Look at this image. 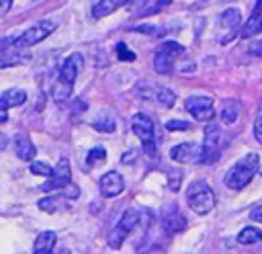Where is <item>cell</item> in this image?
<instances>
[{"mask_svg":"<svg viewBox=\"0 0 262 254\" xmlns=\"http://www.w3.org/2000/svg\"><path fill=\"white\" fill-rule=\"evenodd\" d=\"M250 217L254 221H262V205H256L252 211H250Z\"/></svg>","mask_w":262,"mask_h":254,"instance_id":"74e56055","label":"cell"},{"mask_svg":"<svg viewBox=\"0 0 262 254\" xmlns=\"http://www.w3.org/2000/svg\"><path fill=\"white\" fill-rule=\"evenodd\" d=\"M131 31L143 33V35H151V37H162L166 33V29L160 27V25H135V27H131Z\"/></svg>","mask_w":262,"mask_h":254,"instance_id":"484cf974","label":"cell"},{"mask_svg":"<svg viewBox=\"0 0 262 254\" xmlns=\"http://www.w3.org/2000/svg\"><path fill=\"white\" fill-rule=\"evenodd\" d=\"M225 145V135L221 133V129L215 123H209L205 129V141H203V150H201V162L203 164H213L219 160L221 150Z\"/></svg>","mask_w":262,"mask_h":254,"instance_id":"277c9868","label":"cell"},{"mask_svg":"<svg viewBox=\"0 0 262 254\" xmlns=\"http://www.w3.org/2000/svg\"><path fill=\"white\" fill-rule=\"evenodd\" d=\"M262 240V231L258 227H244L239 234H237V242L248 246V244H256Z\"/></svg>","mask_w":262,"mask_h":254,"instance_id":"cb8c5ba5","label":"cell"},{"mask_svg":"<svg viewBox=\"0 0 262 254\" xmlns=\"http://www.w3.org/2000/svg\"><path fill=\"white\" fill-rule=\"evenodd\" d=\"M254 137H256V141L262 145V117H258L256 123H254Z\"/></svg>","mask_w":262,"mask_h":254,"instance_id":"d590c367","label":"cell"},{"mask_svg":"<svg viewBox=\"0 0 262 254\" xmlns=\"http://www.w3.org/2000/svg\"><path fill=\"white\" fill-rule=\"evenodd\" d=\"M168 180H170V190H178V188H180V180H182L180 170H170Z\"/></svg>","mask_w":262,"mask_h":254,"instance_id":"4dcf8cb0","label":"cell"},{"mask_svg":"<svg viewBox=\"0 0 262 254\" xmlns=\"http://www.w3.org/2000/svg\"><path fill=\"white\" fill-rule=\"evenodd\" d=\"M98 188H100V193H102L104 197H117V195L123 193V188H125V180H123V176H121L119 172L111 170V172H106V174L100 178Z\"/></svg>","mask_w":262,"mask_h":254,"instance_id":"5bb4252c","label":"cell"},{"mask_svg":"<svg viewBox=\"0 0 262 254\" xmlns=\"http://www.w3.org/2000/svg\"><path fill=\"white\" fill-rule=\"evenodd\" d=\"M239 20H242V14H239V10H237V8H227V10L219 16V29H221V31H225V33L219 37V41H221V43H227L229 39H233V37L237 35Z\"/></svg>","mask_w":262,"mask_h":254,"instance_id":"7c38bea8","label":"cell"},{"mask_svg":"<svg viewBox=\"0 0 262 254\" xmlns=\"http://www.w3.org/2000/svg\"><path fill=\"white\" fill-rule=\"evenodd\" d=\"M135 156H137V150H129L121 160H123L125 164H131V162H135Z\"/></svg>","mask_w":262,"mask_h":254,"instance_id":"ab89813d","label":"cell"},{"mask_svg":"<svg viewBox=\"0 0 262 254\" xmlns=\"http://www.w3.org/2000/svg\"><path fill=\"white\" fill-rule=\"evenodd\" d=\"M82 55L80 53H72L63 59L61 68H59V76H57V82L53 86V98L57 102H66L72 94V88H74V82L78 80V74L82 70Z\"/></svg>","mask_w":262,"mask_h":254,"instance_id":"6da1fadb","label":"cell"},{"mask_svg":"<svg viewBox=\"0 0 262 254\" xmlns=\"http://www.w3.org/2000/svg\"><path fill=\"white\" fill-rule=\"evenodd\" d=\"M92 127H94L96 131H102V133H113L115 127H117L113 113H111V111H100V115L92 121Z\"/></svg>","mask_w":262,"mask_h":254,"instance_id":"ffe728a7","label":"cell"},{"mask_svg":"<svg viewBox=\"0 0 262 254\" xmlns=\"http://www.w3.org/2000/svg\"><path fill=\"white\" fill-rule=\"evenodd\" d=\"M102 160H106L104 147H92V150L88 152V164H90V166L96 164V162H102Z\"/></svg>","mask_w":262,"mask_h":254,"instance_id":"83f0119b","label":"cell"},{"mask_svg":"<svg viewBox=\"0 0 262 254\" xmlns=\"http://www.w3.org/2000/svg\"><path fill=\"white\" fill-rule=\"evenodd\" d=\"M31 172L37 174V176H51L53 168L49 164H45V162H33L31 164Z\"/></svg>","mask_w":262,"mask_h":254,"instance_id":"4316f807","label":"cell"},{"mask_svg":"<svg viewBox=\"0 0 262 254\" xmlns=\"http://www.w3.org/2000/svg\"><path fill=\"white\" fill-rule=\"evenodd\" d=\"M170 2H172V0H158V2H154V4H149L147 8H143V10H139L137 14H139V16H147V14H154V12H158V10L162 8V6H168Z\"/></svg>","mask_w":262,"mask_h":254,"instance_id":"f1b7e54d","label":"cell"},{"mask_svg":"<svg viewBox=\"0 0 262 254\" xmlns=\"http://www.w3.org/2000/svg\"><path fill=\"white\" fill-rule=\"evenodd\" d=\"M2 98H4L10 107H18V104H23V102L27 100V92L20 90V88H10V90H6V92L2 94Z\"/></svg>","mask_w":262,"mask_h":254,"instance_id":"d4e9b609","label":"cell"},{"mask_svg":"<svg viewBox=\"0 0 262 254\" xmlns=\"http://www.w3.org/2000/svg\"><path fill=\"white\" fill-rule=\"evenodd\" d=\"M186 203H188V207H190L194 213L205 215V213H209V211L213 209V205H215V195H213L211 186H209L205 180H194V182H190L188 188H186Z\"/></svg>","mask_w":262,"mask_h":254,"instance_id":"3957f363","label":"cell"},{"mask_svg":"<svg viewBox=\"0 0 262 254\" xmlns=\"http://www.w3.org/2000/svg\"><path fill=\"white\" fill-rule=\"evenodd\" d=\"M137 96L143 98V100H149V102H158L162 109H168L174 104L176 100V94L170 90V88H162V86H147V84H141L137 86Z\"/></svg>","mask_w":262,"mask_h":254,"instance_id":"9c48e42d","label":"cell"},{"mask_svg":"<svg viewBox=\"0 0 262 254\" xmlns=\"http://www.w3.org/2000/svg\"><path fill=\"white\" fill-rule=\"evenodd\" d=\"M63 203H66L63 195H59V197H45V199L39 201V209L47 211V213H55V211H59L63 207Z\"/></svg>","mask_w":262,"mask_h":254,"instance_id":"603a6c76","label":"cell"},{"mask_svg":"<svg viewBox=\"0 0 262 254\" xmlns=\"http://www.w3.org/2000/svg\"><path fill=\"white\" fill-rule=\"evenodd\" d=\"M70 182H72L70 162H68V158H59L57 166L53 168V172H51L49 180L41 186V190H45V193H49V190H61V188H63V186H68Z\"/></svg>","mask_w":262,"mask_h":254,"instance_id":"30bf717a","label":"cell"},{"mask_svg":"<svg viewBox=\"0 0 262 254\" xmlns=\"http://www.w3.org/2000/svg\"><path fill=\"white\" fill-rule=\"evenodd\" d=\"M260 168V158L258 154H246L237 164H233L229 168V172L225 174V184L227 188H244L246 184H250V180L254 178V174Z\"/></svg>","mask_w":262,"mask_h":254,"instance_id":"7a4b0ae2","label":"cell"},{"mask_svg":"<svg viewBox=\"0 0 262 254\" xmlns=\"http://www.w3.org/2000/svg\"><path fill=\"white\" fill-rule=\"evenodd\" d=\"M8 107H10V104H8L4 98H0V125L8 121Z\"/></svg>","mask_w":262,"mask_h":254,"instance_id":"e575fe53","label":"cell"},{"mask_svg":"<svg viewBox=\"0 0 262 254\" xmlns=\"http://www.w3.org/2000/svg\"><path fill=\"white\" fill-rule=\"evenodd\" d=\"M164 225H166V229L168 231H180V229H184L186 227V219L178 213V209L176 207H172V211L168 209L166 213H164Z\"/></svg>","mask_w":262,"mask_h":254,"instance_id":"d6986e66","label":"cell"},{"mask_svg":"<svg viewBox=\"0 0 262 254\" xmlns=\"http://www.w3.org/2000/svg\"><path fill=\"white\" fill-rule=\"evenodd\" d=\"M31 59L29 53H23V51H0V68H12V66H20V64H27Z\"/></svg>","mask_w":262,"mask_h":254,"instance_id":"e0dca14e","label":"cell"},{"mask_svg":"<svg viewBox=\"0 0 262 254\" xmlns=\"http://www.w3.org/2000/svg\"><path fill=\"white\" fill-rule=\"evenodd\" d=\"M184 53V47L176 41H164L154 53V68L160 74H170L174 70V61Z\"/></svg>","mask_w":262,"mask_h":254,"instance_id":"5b68a950","label":"cell"},{"mask_svg":"<svg viewBox=\"0 0 262 254\" xmlns=\"http://www.w3.org/2000/svg\"><path fill=\"white\" fill-rule=\"evenodd\" d=\"M55 240H57L55 231H41V234L37 236L35 244H33V250H35L37 254H47V252H51V250H53Z\"/></svg>","mask_w":262,"mask_h":254,"instance_id":"ac0fdd59","label":"cell"},{"mask_svg":"<svg viewBox=\"0 0 262 254\" xmlns=\"http://www.w3.org/2000/svg\"><path fill=\"white\" fill-rule=\"evenodd\" d=\"M188 127H190V125H188L186 121H178V119H176V121L170 119V121L166 123V129H170V131H184V129H188Z\"/></svg>","mask_w":262,"mask_h":254,"instance_id":"d6a6232c","label":"cell"},{"mask_svg":"<svg viewBox=\"0 0 262 254\" xmlns=\"http://www.w3.org/2000/svg\"><path fill=\"white\" fill-rule=\"evenodd\" d=\"M260 174H262V168H260Z\"/></svg>","mask_w":262,"mask_h":254,"instance_id":"b9f144b4","label":"cell"},{"mask_svg":"<svg viewBox=\"0 0 262 254\" xmlns=\"http://www.w3.org/2000/svg\"><path fill=\"white\" fill-rule=\"evenodd\" d=\"M10 6H12V0H0V16H4V14H8V10H10Z\"/></svg>","mask_w":262,"mask_h":254,"instance_id":"f35d334b","label":"cell"},{"mask_svg":"<svg viewBox=\"0 0 262 254\" xmlns=\"http://www.w3.org/2000/svg\"><path fill=\"white\" fill-rule=\"evenodd\" d=\"M248 51H250V53H254L256 57H262V39L252 41V43H250V47H248Z\"/></svg>","mask_w":262,"mask_h":254,"instance_id":"836d02e7","label":"cell"},{"mask_svg":"<svg viewBox=\"0 0 262 254\" xmlns=\"http://www.w3.org/2000/svg\"><path fill=\"white\" fill-rule=\"evenodd\" d=\"M117 55H119V59H125V61H133L135 59V53L125 43H119L117 45Z\"/></svg>","mask_w":262,"mask_h":254,"instance_id":"f546056e","label":"cell"},{"mask_svg":"<svg viewBox=\"0 0 262 254\" xmlns=\"http://www.w3.org/2000/svg\"><path fill=\"white\" fill-rule=\"evenodd\" d=\"M137 221H139V211L137 209H127L125 213H123V217L119 219V223L115 225V229L111 231V236H108V246L111 248H121L123 246V242H125V238L131 234V229L137 225Z\"/></svg>","mask_w":262,"mask_h":254,"instance_id":"8992f818","label":"cell"},{"mask_svg":"<svg viewBox=\"0 0 262 254\" xmlns=\"http://www.w3.org/2000/svg\"><path fill=\"white\" fill-rule=\"evenodd\" d=\"M180 74H186V72H194V61H188V59H184L178 68H176Z\"/></svg>","mask_w":262,"mask_h":254,"instance_id":"8d00e7d4","label":"cell"},{"mask_svg":"<svg viewBox=\"0 0 262 254\" xmlns=\"http://www.w3.org/2000/svg\"><path fill=\"white\" fill-rule=\"evenodd\" d=\"M53 31H55V23H53V20H41V23L29 27L25 33H20V35L14 39V47H16V49H23V47L35 45V43L43 41L47 35H51Z\"/></svg>","mask_w":262,"mask_h":254,"instance_id":"52a82bcc","label":"cell"},{"mask_svg":"<svg viewBox=\"0 0 262 254\" xmlns=\"http://www.w3.org/2000/svg\"><path fill=\"white\" fill-rule=\"evenodd\" d=\"M256 10H258V12H262V0H258V2H256Z\"/></svg>","mask_w":262,"mask_h":254,"instance_id":"60d3db41","label":"cell"},{"mask_svg":"<svg viewBox=\"0 0 262 254\" xmlns=\"http://www.w3.org/2000/svg\"><path fill=\"white\" fill-rule=\"evenodd\" d=\"M131 129H133V133L141 139L145 152H147V154H154V150H156V141H154V121H151L145 113H137V115H133V119H131Z\"/></svg>","mask_w":262,"mask_h":254,"instance_id":"ba28073f","label":"cell"},{"mask_svg":"<svg viewBox=\"0 0 262 254\" xmlns=\"http://www.w3.org/2000/svg\"><path fill=\"white\" fill-rule=\"evenodd\" d=\"M201 150L196 143H178L170 150V158L180 162V164H192V162H201Z\"/></svg>","mask_w":262,"mask_h":254,"instance_id":"4fadbf2b","label":"cell"},{"mask_svg":"<svg viewBox=\"0 0 262 254\" xmlns=\"http://www.w3.org/2000/svg\"><path fill=\"white\" fill-rule=\"evenodd\" d=\"M239 115V102L235 98H227L223 100V107H221V121L231 125Z\"/></svg>","mask_w":262,"mask_h":254,"instance_id":"44dd1931","label":"cell"},{"mask_svg":"<svg viewBox=\"0 0 262 254\" xmlns=\"http://www.w3.org/2000/svg\"><path fill=\"white\" fill-rule=\"evenodd\" d=\"M127 2H129V0H98V2L92 6V16H94V18H102V16L115 12L117 8L125 6Z\"/></svg>","mask_w":262,"mask_h":254,"instance_id":"9a60e30c","label":"cell"},{"mask_svg":"<svg viewBox=\"0 0 262 254\" xmlns=\"http://www.w3.org/2000/svg\"><path fill=\"white\" fill-rule=\"evenodd\" d=\"M59 193H61L66 199H76V197H80V188H78L74 182H70L68 186H63Z\"/></svg>","mask_w":262,"mask_h":254,"instance_id":"1f68e13d","label":"cell"},{"mask_svg":"<svg viewBox=\"0 0 262 254\" xmlns=\"http://www.w3.org/2000/svg\"><path fill=\"white\" fill-rule=\"evenodd\" d=\"M184 107H186V111L194 117V119H199V121H213V117H215V109H213V100L209 98V96H188L186 100H184Z\"/></svg>","mask_w":262,"mask_h":254,"instance_id":"8fae6325","label":"cell"},{"mask_svg":"<svg viewBox=\"0 0 262 254\" xmlns=\"http://www.w3.org/2000/svg\"><path fill=\"white\" fill-rule=\"evenodd\" d=\"M260 31H262V14L256 10V12L248 18V23L242 27V33H239V35H242L244 39H250V37L258 35Z\"/></svg>","mask_w":262,"mask_h":254,"instance_id":"7402d4cb","label":"cell"},{"mask_svg":"<svg viewBox=\"0 0 262 254\" xmlns=\"http://www.w3.org/2000/svg\"><path fill=\"white\" fill-rule=\"evenodd\" d=\"M14 150H16V156H18L20 160H25V162L33 160V156L37 154L33 141H31L27 135H18V137L14 139Z\"/></svg>","mask_w":262,"mask_h":254,"instance_id":"2e32d148","label":"cell"}]
</instances>
